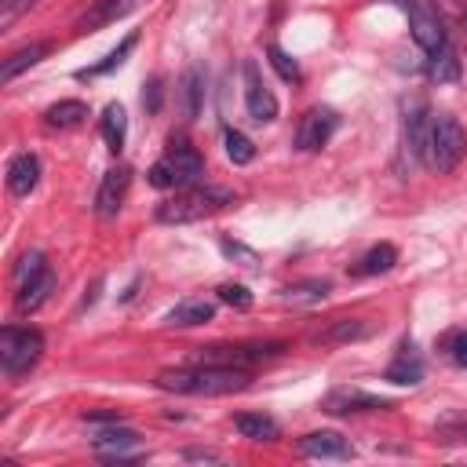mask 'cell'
Segmentation results:
<instances>
[{"mask_svg": "<svg viewBox=\"0 0 467 467\" xmlns=\"http://www.w3.org/2000/svg\"><path fill=\"white\" fill-rule=\"evenodd\" d=\"M405 11H409V26H412L416 44H420L427 55H434V51H441V47L449 44L445 22H441V15H438L434 7H427V4H416V0H412Z\"/></svg>", "mask_w": 467, "mask_h": 467, "instance_id": "cell-8", "label": "cell"}, {"mask_svg": "<svg viewBox=\"0 0 467 467\" xmlns=\"http://www.w3.org/2000/svg\"><path fill=\"white\" fill-rule=\"evenodd\" d=\"M467 153V131L452 113H438L431 117L427 128V146H423V164L434 168L438 175H449Z\"/></svg>", "mask_w": 467, "mask_h": 467, "instance_id": "cell-3", "label": "cell"}, {"mask_svg": "<svg viewBox=\"0 0 467 467\" xmlns=\"http://www.w3.org/2000/svg\"><path fill=\"white\" fill-rule=\"evenodd\" d=\"M394 263H398V248L383 241V244H372V248L358 259L354 274H358V277H376V274H387Z\"/></svg>", "mask_w": 467, "mask_h": 467, "instance_id": "cell-25", "label": "cell"}, {"mask_svg": "<svg viewBox=\"0 0 467 467\" xmlns=\"http://www.w3.org/2000/svg\"><path fill=\"white\" fill-rule=\"evenodd\" d=\"M99 131H102V139H106L109 153H120V150H124V139H128V113H124V106H120V102H109V106L102 109Z\"/></svg>", "mask_w": 467, "mask_h": 467, "instance_id": "cell-21", "label": "cell"}, {"mask_svg": "<svg viewBox=\"0 0 467 467\" xmlns=\"http://www.w3.org/2000/svg\"><path fill=\"white\" fill-rule=\"evenodd\" d=\"M266 58H270V66L277 69V77H281V80H288V84H299V80H303V73H299L296 58H292V55H288L285 47L270 44V47H266Z\"/></svg>", "mask_w": 467, "mask_h": 467, "instance_id": "cell-31", "label": "cell"}, {"mask_svg": "<svg viewBox=\"0 0 467 467\" xmlns=\"http://www.w3.org/2000/svg\"><path fill=\"white\" fill-rule=\"evenodd\" d=\"M139 4H142V0H95V4L77 18V29H80V33L102 29V26H109V22H117V18H124V15H131Z\"/></svg>", "mask_w": 467, "mask_h": 467, "instance_id": "cell-16", "label": "cell"}, {"mask_svg": "<svg viewBox=\"0 0 467 467\" xmlns=\"http://www.w3.org/2000/svg\"><path fill=\"white\" fill-rule=\"evenodd\" d=\"M128 186H131V168H128V164L109 168V171L102 175V182H99V193H95V215H99V219H113V215L120 212V204H124Z\"/></svg>", "mask_w": 467, "mask_h": 467, "instance_id": "cell-12", "label": "cell"}, {"mask_svg": "<svg viewBox=\"0 0 467 467\" xmlns=\"http://www.w3.org/2000/svg\"><path fill=\"white\" fill-rule=\"evenodd\" d=\"M237 193L226 186H186L179 190L171 201L157 204V223H197L212 212H223L226 204H234Z\"/></svg>", "mask_w": 467, "mask_h": 467, "instance_id": "cell-2", "label": "cell"}, {"mask_svg": "<svg viewBox=\"0 0 467 467\" xmlns=\"http://www.w3.org/2000/svg\"><path fill=\"white\" fill-rule=\"evenodd\" d=\"M135 44H139V33H128V36H124V40H120V44L102 58V62H95V66H88V69H77V80H95V77H102V73L117 69V66L131 55V47H135Z\"/></svg>", "mask_w": 467, "mask_h": 467, "instance_id": "cell-27", "label": "cell"}, {"mask_svg": "<svg viewBox=\"0 0 467 467\" xmlns=\"http://www.w3.org/2000/svg\"><path fill=\"white\" fill-rule=\"evenodd\" d=\"M431 77H434L438 84H449V80L460 77V58H456V51H452L449 44L431 55Z\"/></svg>", "mask_w": 467, "mask_h": 467, "instance_id": "cell-29", "label": "cell"}, {"mask_svg": "<svg viewBox=\"0 0 467 467\" xmlns=\"http://www.w3.org/2000/svg\"><path fill=\"white\" fill-rule=\"evenodd\" d=\"M215 296H219V303H226V306H234V310H248V306H252V292H248L244 285H234V281L219 285Z\"/></svg>", "mask_w": 467, "mask_h": 467, "instance_id": "cell-34", "label": "cell"}, {"mask_svg": "<svg viewBox=\"0 0 467 467\" xmlns=\"http://www.w3.org/2000/svg\"><path fill=\"white\" fill-rule=\"evenodd\" d=\"M33 4H36V0H4V4H0V26H11V22H15L22 11H29Z\"/></svg>", "mask_w": 467, "mask_h": 467, "instance_id": "cell-38", "label": "cell"}, {"mask_svg": "<svg viewBox=\"0 0 467 467\" xmlns=\"http://www.w3.org/2000/svg\"><path fill=\"white\" fill-rule=\"evenodd\" d=\"M219 248H223V255H226V259H237L241 266L259 270V252H255V248H248V244H241V241H230V237H223V241H219Z\"/></svg>", "mask_w": 467, "mask_h": 467, "instance_id": "cell-33", "label": "cell"}, {"mask_svg": "<svg viewBox=\"0 0 467 467\" xmlns=\"http://www.w3.org/2000/svg\"><path fill=\"white\" fill-rule=\"evenodd\" d=\"M223 142H226V157H230L234 164H248V161L255 157V142H252L244 131H237V128H226Z\"/></svg>", "mask_w": 467, "mask_h": 467, "instance_id": "cell-30", "label": "cell"}, {"mask_svg": "<svg viewBox=\"0 0 467 467\" xmlns=\"http://www.w3.org/2000/svg\"><path fill=\"white\" fill-rule=\"evenodd\" d=\"M150 186H157V190H179L175 171L168 168V161H164V157H161V161L150 168Z\"/></svg>", "mask_w": 467, "mask_h": 467, "instance_id": "cell-36", "label": "cell"}, {"mask_svg": "<svg viewBox=\"0 0 467 467\" xmlns=\"http://www.w3.org/2000/svg\"><path fill=\"white\" fill-rule=\"evenodd\" d=\"M383 409H394L390 398H379V394H368L361 387H336L321 398V412H332V416H354V412H383Z\"/></svg>", "mask_w": 467, "mask_h": 467, "instance_id": "cell-7", "label": "cell"}, {"mask_svg": "<svg viewBox=\"0 0 467 467\" xmlns=\"http://www.w3.org/2000/svg\"><path fill=\"white\" fill-rule=\"evenodd\" d=\"M427 128H431V120H427V106H423L420 99L405 102V150H409L412 157H423Z\"/></svg>", "mask_w": 467, "mask_h": 467, "instance_id": "cell-18", "label": "cell"}, {"mask_svg": "<svg viewBox=\"0 0 467 467\" xmlns=\"http://www.w3.org/2000/svg\"><path fill=\"white\" fill-rule=\"evenodd\" d=\"M55 285H58V277H55V270L47 266L40 277H33V281H26V285L15 288V310H18V314H33V310H40V306L51 299Z\"/></svg>", "mask_w": 467, "mask_h": 467, "instance_id": "cell-17", "label": "cell"}, {"mask_svg": "<svg viewBox=\"0 0 467 467\" xmlns=\"http://www.w3.org/2000/svg\"><path fill=\"white\" fill-rule=\"evenodd\" d=\"M212 317H215V306H212V303H204V299H186V303H179V306L168 310L164 325H171V328H193V325H204V321H212Z\"/></svg>", "mask_w": 467, "mask_h": 467, "instance_id": "cell-23", "label": "cell"}, {"mask_svg": "<svg viewBox=\"0 0 467 467\" xmlns=\"http://www.w3.org/2000/svg\"><path fill=\"white\" fill-rule=\"evenodd\" d=\"M285 350V343H208L197 347L193 361L197 365H237V368H252L259 361H270Z\"/></svg>", "mask_w": 467, "mask_h": 467, "instance_id": "cell-5", "label": "cell"}, {"mask_svg": "<svg viewBox=\"0 0 467 467\" xmlns=\"http://www.w3.org/2000/svg\"><path fill=\"white\" fill-rule=\"evenodd\" d=\"M175 102H179L182 120H197L201 117V106H204V69L201 66H186L182 69L179 88H175Z\"/></svg>", "mask_w": 467, "mask_h": 467, "instance_id": "cell-14", "label": "cell"}, {"mask_svg": "<svg viewBox=\"0 0 467 467\" xmlns=\"http://www.w3.org/2000/svg\"><path fill=\"white\" fill-rule=\"evenodd\" d=\"M372 328L361 321V317H350V321H336L332 328H325V332H317L314 339L317 343H354V339H361V336H368Z\"/></svg>", "mask_w": 467, "mask_h": 467, "instance_id": "cell-28", "label": "cell"}, {"mask_svg": "<svg viewBox=\"0 0 467 467\" xmlns=\"http://www.w3.org/2000/svg\"><path fill=\"white\" fill-rule=\"evenodd\" d=\"M36 182H40V161H36V153H29V150L15 153L11 164H7V190H11V197H29L36 190Z\"/></svg>", "mask_w": 467, "mask_h": 467, "instance_id": "cell-15", "label": "cell"}, {"mask_svg": "<svg viewBox=\"0 0 467 467\" xmlns=\"http://www.w3.org/2000/svg\"><path fill=\"white\" fill-rule=\"evenodd\" d=\"M88 423H120V409H91L84 412Z\"/></svg>", "mask_w": 467, "mask_h": 467, "instance_id": "cell-39", "label": "cell"}, {"mask_svg": "<svg viewBox=\"0 0 467 467\" xmlns=\"http://www.w3.org/2000/svg\"><path fill=\"white\" fill-rule=\"evenodd\" d=\"M44 55H47V44H44V40H33V44H22L18 51H11V55L0 62V84H11L22 69L36 66Z\"/></svg>", "mask_w": 467, "mask_h": 467, "instance_id": "cell-20", "label": "cell"}, {"mask_svg": "<svg viewBox=\"0 0 467 467\" xmlns=\"http://www.w3.org/2000/svg\"><path fill=\"white\" fill-rule=\"evenodd\" d=\"M234 427L241 438H252V441H274L281 434L277 420L274 416H263V412H237L234 416Z\"/></svg>", "mask_w": 467, "mask_h": 467, "instance_id": "cell-24", "label": "cell"}, {"mask_svg": "<svg viewBox=\"0 0 467 467\" xmlns=\"http://www.w3.org/2000/svg\"><path fill=\"white\" fill-rule=\"evenodd\" d=\"M84 120H88V106L80 99H62V102H55V106L44 109V124L47 128H58V131L80 128Z\"/></svg>", "mask_w": 467, "mask_h": 467, "instance_id": "cell-22", "label": "cell"}, {"mask_svg": "<svg viewBox=\"0 0 467 467\" xmlns=\"http://www.w3.org/2000/svg\"><path fill=\"white\" fill-rule=\"evenodd\" d=\"M161 102H164V84H161V77H150V84H146V91H142L146 113H161Z\"/></svg>", "mask_w": 467, "mask_h": 467, "instance_id": "cell-37", "label": "cell"}, {"mask_svg": "<svg viewBox=\"0 0 467 467\" xmlns=\"http://www.w3.org/2000/svg\"><path fill=\"white\" fill-rule=\"evenodd\" d=\"M44 354V336L36 328L4 325L0 328V365L7 376H26Z\"/></svg>", "mask_w": 467, "mask_h": 467, "instance_id": "cell-4", "label": "cell"}, {"mask_svg": "<svg viewBox=\"0 0 467 467\" xmlns=\"http://www.w3.org/2000/svg\"><path fill=\"white\" fill-rule=\"evenodd\" d=\"M164 161H168V168L175 171V182H179V190H186V186H197L201 179H204V157L179 135H171L168 139V150H164Z\"/></svg>", "mask_w": 467, "mask_h": 467, "instance_id": "cell-11", "label": "cell"}, {"mask_svg": "<svg viewBox=\"0 0 467 467\" xmlns=\"http://www.w3.org/2000/svg\"><path fill=\"white\" fill-rule=\"evenodd\" d=\"M296 449L303 456H314V460H350L354 456V445L350 438L336 434V431H310L296 441Z\"/></svg>", "mask_w": 467, "mask_h": 467, "instance_id": "cell-13", "label": "cell"}, {"mask_svg": "<svg viewBox=\"0 0 467 467\" xmlns=\"http://www.w3.org/2000/svg\"><path fill=\"white\" fill-rule=\"evenodd\" d=\"M241 73H244V106H248V117H252L255 124L277 120V109H281V106H277V95L266 88V80H263L255 58H244Z\"/></svg>", "mask_w": 467, "mask_h": 467, "instance_id": "cell-6", "label": "cell"}, {"mask_svg": "<svg viewBox=\"0 0 467 467\" xmlns=\"http://www.w3.org/2000/svg\"><path fill=\"white\" fill-rule=\"evenodd\" d=\"M390 383H409V387H416L420 379H423V361H420V354L412 350V343H401L398 347V354H394V361L387 365V372H383Z\"/></svg>", "mask_w": 467, "mask_h": 467, "instance_id": "cell-19", "label": "cell"}, {"mask_svg": "<svg viewBox=\"0 0 467 467\" xmlns=\"http://www.w3.org/2000/svg\"><path fill=\"white\" fill-rule=\"evenodd\" d=\"M441 350L460 365V368H467V328H456V332H449L445 339H441Z\"/></svg>", "mask_w": 467, "mask_h": 467, "instance_id": "cell-35", "label": "cell"}, {"mask_svg": "<svg viewBox=\"0 0 467 467\" xmlns=\"http://www.w3.org/2000/svg\"><path fill=\"white\" fill-rule=\"evenodd\" d=\"M463 434H467V423H463Z\"/></svg>", "mask_w": 467, "mask_h": 467, "instance_id": "cell-40", "label": "cell"}, {"mask_svg": "<svg viewBox=\"0 0 467 467\" xmlns=\"http://www.w3.org/2000/svg\"><path fill=\"white\" fill-rule=\"evenodd\" d=\"M336 128H339V117H336L332 109H325V106H314V109H306V113L299 117L296 146H299L303 153H314V150H321V146L332 139Z\"/></svg>", "mask_w": 467, "mask_h": 467, "instance_id": "cell-10", "label": "cell"}, {"mask_svg": "<svg viewBox=\"0 0 467 467\" xmlns=\"http://www.w3.org/2000/svg\"><path fill=\"white\" fill-rule=\"evenodd\" d=\"M44 270H47V255H44V252H36V248H33V252H26V255L15 263V288H18V285H26V281H33V277H40Z\"/></svg>", "mask_w": 467, "mask_h": 467, "instance_id": "cell-32", "label": "cell"}, {"mask_svg": "<svg viewBox=\"0 0 467 467\" xmlns=\"http://www.w3.org/2000/svg\"><path fill=\"white\" fill-rule=\"evenodd\" d=\"M328 292H332V281H325V277H310V281H296V285H288V288L281 292V299L292 303V306H306V303H321Z\"/></svg>", "mask_w": 467, "mask_h": 467, "instance_id": "cell-26", "label": "cell"}, {"mask_svg": "<svg viewBox=\"0 0 467 467\" xmlns=\"http://www.w3.org/2000/svg\"><path fill=\"white\" fill-rule=\"evenodd\" d=\"M139 445H142L139 431L120 427V423H109V427H102V431L91 438V449H95L102 460H109V463H128V460L139 452Z\"/></svg>", "mask_w": 467, "mask_h": 467, "instance_id": "cell-9", "label": "cell"}, {"mask_svg": "<svg viewBox=\"0 0 467 467\" xmlns=\"http://www.w3.org/2000/svg\"><path fill=\"white\" fill-rule=\"evenodd\" d=\"M161 390L193 394V398H223L252 387V368L237 365H193V368H161L153 376Z\"/></svg>", "mask_w": 467, "mask_h": 467, "instance_id": "cell-1", "label": "cell"}]
</instances>
